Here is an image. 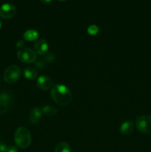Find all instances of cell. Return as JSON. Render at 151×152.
I'll return each mask as SVG.
<instances>
[{"label":"cell","mask_w":151,"mask_h":152,"mask_svg":"<svg viewBox=\"0 0 151 152\" xmlns=\"http://www.w3.org/2000/svg\"><path fill=\"white\" fill-rule=\"evenodd\" d=\"M24 77L29 80H33L38 76V71L32 67H27L23 71Z\"/></svg>","instance_id":"12"},{"label":"cell","mask_w":151,"mask_h":152,"mask_svg":"<svg viewBox=\"0 0 151 152\" xmlns=\"http://www.w3.org/2000/svg\"><path fill=\"white\" fill-rule=\"evenodd\" d=\"M16 7L11 3H5L0 7V16L3 19H11L16 15Z\"/></svg>","instance_id":"6"},{"label":"cell","mask_w":151,"mask_h":152,"mask_svg":"<svg viewBox=\"0 0 151 152\" xmlns=\"http://www.w3.org/2000/svg\"><path fill=\"white\" fill-rule=\"evenodd\" d=\"M24 45V42H22V40H20V41H19L17 42V44H16V46H17L18 48H22V47Z\"/></svg>","instance_id":"19"},{"label":"cell","mask_w":151,"mask_h":152,"mask_svg":"<svg viewBox=\"0 0 151 152\" xmlns=\"http://www.w3.org/2000/svg\"><path fill=\"white\" fill-rule=\"evenodd\" d=\"M7 146L4 143H0V152H6Z\"/></svg>","instance_id":"18"},{"label":"cell","mask_w":151,"mask_h":152,"mask_svg":"<svg viewBox=\"0 0 151 152\" xmlns=\"http://www.w3.org/2000/svg\"><path fill=\"white\" fill-rule=\"evenodd\" d=\"M6 152H18V149L15 145H10V146L7 147Z\"/></svg>","instance_id":"17"},{"label":"cell","mask_w":151,"mask_h":152,"mask_svg":"<svg viewBox=\"0 0 151 152\" xmlns=\"http://www.w3.org/2000/svg\"><path fill=\"white\" fill-rule=\"evenodd\" d=\"M99 31V28L95 25H90V26L87 28V32H88V34H90V35H92V36L96 35V34H98Z\"/></svg>","instance_id":"16"},{"label":"cell","mask_w":151,"mask_h":152,"mask_svg":"<svg viewBox=\"0 0 151 152\" xmlns=\"http://www.w3.org/2000/svg\"><path fill=\"white\" fill-rule=\"evenodd\" d=\"M1 20H0V28H1Z\"/></svg>","instance_id":"22"},{"label":"cell","mask_w":151,"mask_h":152,"mask_svg":"<svg viewBox=\"0 0 151 152\" xmlns=\"http://www.w3.org/2000/svg\"><path fill=\"white\" fill-rule=\"evenodd\" d=\"M52 1H53V0H40V1L42 2L43 4H49V3L51 2Z\"/></svg>","instance_id":"20"},{"label":"cell","mask_w":151,"mask_h":152,"mask_svg":"<svg viewBox=\"0 0 151 152\" xmlns=\"http://www.w3.org/2000/svg\"><path fill=\"white\" fill-rule=\"evenodd\" d=\"M12 102V97L8 93L3 92L0 94V114L7 112Z\"/></svg>","instance_id":"7"},{"label":"cell","mask_w":151,"mask_h":152,"mask_svg":"<svg viewBox=\"0 0 151 152\" xmlns=\"http://www.w3.org/2000/svg\"><path fill=\"white\" fill-rule=\"evenodd\" d=\"M38 37V32L37 31H36V30H33V29H30V30H28V31H26L25 33H24V35H23L24 39L29 42H32L33 41V40L37 39Z\"/></svg>","instance_id":"13"},{"label":"cell","mask_w":151,"mask_h":152,"mask_svg":"<svg viewBox=\"0 0 151 152\" xmlns=\"http://www.w3.org/2000/svg\"><path fill=\"white\" fill-rule=\"evenodd\" d=\"M55 152H71L70 146L68 142H61L56 145Z\"/></svg>","instance_id":"15"},{"label":"cell","mask_w":151,"mask_h":152,"mask_svg":"<svg viewBox=\"0 0 151 152\" xmlns=\"http://www.w3.org/2000/svg\"><path fill=\"white\" fill-rule=\"evenodd\" d=\"M43 113L41 111V108L36 106L32 109V111L30 112L29 120L32 124H37L42 118Z\"/></svg>","instance_id":"10"},{"label":"cell","mask_w":151,"mask_h":152,"mask_svg":"<svg viewBox=\"0 0 151 152\" xmlns=\"http://www.w3.org/2000/svg\"><path fill=\"white\" fill-rule=\"evenodd\" d=\"M14 140L17 146L21 148H26L30 146L32 142L30 132L27 128L19 127L16 129L14 135Z\"/></svg>","instance_id":"2"},{"label":"cell","mask_w":151,"mask_h":152,"mask_svg":"<svg viewBox=\"0 0 151 152\" xmlns=\"http://www.w3.org/2000/svg\"><path fill=\"white\" fill-rule=\"evenodd\" d=\"M48 50V43L44 39H38L34 45V51L39 55H44Z\"/></svg>","instance_id":"8"},{"label":"cell","mask_w":151,"mask_h":152,"mask_svg":"<svg viewBox=\"0 0 151 152\" xmlns=\"http://www.w3.org/2000/svg\"><path fill=\"white\" fill-rule=\"evenodd\" d=\"M41 111L44 115L47 116V117H53L57 114V110L56 108L50 105H44L41 108Z\"/></svg>","instance_id":"14"},{"label":"cell","mask_w":151,"mask_h":152,"mask_svg":"<svg viewBox=\"0 0 151 152\" xmlns=\"http://www.w3.org/2000/svg\"><path fill=\"white\" fill-rule=\"evenodd\" d=\"M37 86L41 90L47 91L52 88L53 82L47 76H40L37 80Z\"/></svg>","instance_id":"9"},{"label":"cell","mask_w":151,"mask_h":152,"mask_svg":"<svg viewBox=\"0 0 151 152\" xmlns=\"http://www.w3.org/2000/svg\"><path fill=\"white\" fill-rule=\"evenodd\" d=\"M58 1H67V0H58Z\"/></svg>","instance_id":"21"},{"label":"cell","mask_w":151,"mask_h":152,"mask_svg":"<svg viewBox=\"0 0 151 152\" xmlns=\"http://www.w3.org/2000/svg\"><path fill=\"white\" fill-rule=\"evenodd\" d=\"M17 58L25 63H32L36 59V53L28 48H22L17 52Z\"/></svg>","instance_id":"4"},{"label":"cell","mask_w":151,"mask_h":152,"mask_svg":"<svg viewBox=\"0 0 151 152\" xmlns=\"http://www.w3.org/2000/svg\"><path fill=\"white\" fill-rule=\"evenodd\" d=\"M21 69L16 65H10L6 68L4 73V80L8 84H13L19 80L21 77Z\"/></svg>","instance_id":"3"},{"label":"cell","mask_w":151,"mask_h":152,"mask_svg":"<svg viewBox=\"0 0 151 152\" xmlns=\"http://www.w3.org/2000/svg\"><path fill=\"white\" fill-rule=\"evenodd\" d=\"M136 126L139 132L143 134L151 133V116L144 115L138 117Z\"/></svg>","instance_id":"5"},{"label":"cell","mask_w":151,"mask_h":152,"mask_svg":"<svg viewBox=\"0 0 151 152\" xmlns=\"http://www.w3.org/2000/svg\"><path fill=\"white\" fill-rule=\"evenodd\" d=\"M50 96L56 104L62 106H66L72 100V93L65 85L59 84L52 87Z\"/></svg>","instance_id":"1"},{"label":"cell","mask_w":151,"mask_h":152,"mask_svg":"<svg viewBox=\"0 0 151 152\" xmlns=\"http://www.w3.org/2000/svg\"><path fill=\"white\" fill-rule=\"evenodd\" d=\"M135 128L134 123L132 121H126L120 126V132L123 135H129L133 132Z\"/></svg>","instance_id":"11"}]
</instances>
